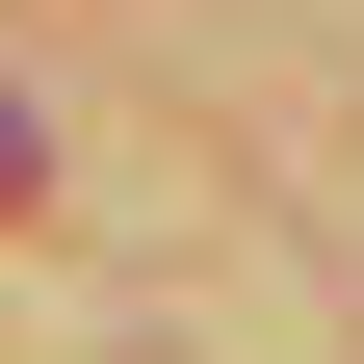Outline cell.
Segmentation results:
<instances>
[{
  "mask_svg": "<svg viewBox=\"0 0 364 364\" xmlns=\"http://www.w3.org/2000/svg\"><path fill=\"white\" fill-rule=\"evenodd\" d=\"M26 182H53V130H26V105H0V208H26Z\"/></svg>",
  "mask_w": 364,
  "mask_h": 364,
  "instance_id": "6da1fadb",
  "label": "cell"
}]
</instances>
